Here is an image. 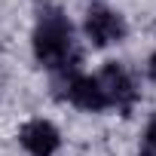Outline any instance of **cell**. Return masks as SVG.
Returning a JSON list of instances; mask_svg holds the SVG:
<instances>
[{"label": "cell", "mask_w": 156, "mask_h": 156, "mask_svg": "<svg viewBox=\"0 0 156 156\" xmlns=\"http://www.w3.org/2000/svg\"><path fill=\"white\" fill-rule=\"evenodd\" d=\"M141 156H156V116H153L150 126H147V138H144V150H141Z\"/></svg>", "instance_id": "6"}, {"label": "cell", "mask_w": 156, "mask_h": 156, "mask_svg": "<svg viewBox=\"0 0 156 156\" xmlns=\"http://www.w3.org/2000/svg\"><path fill=\"white\" fill-rule=\"evenodd\" d=\"M98 83H101V89H104L107 101H110V104H116V107H122V110H129V107L135 104V98H138L132 76H129L116 61H107V64H104V70L98 73Z\"/></svg>", "instance_id": "2"}, {"label": "cell", "mask_w": 156, "mask_h": 156, "mask_svg": "<svg viewBox=\"0 0 156 156\" xmlns=\"http://www.w3.org/2000/svg\"><path fill=\"white\" fill-rule=\"evenodd\" d=\"M64 95L76 107H83V110H104V107H110V101H107V95H104V89L98 83V76H80V73L67 76Z\"/></svg>", "instance_id": "4"}, {"label": "cell", "mask_w": 156, "mask_h": 156, "mask_svg": "<svg viewBox=\"0 0 156 156\" xmlns=\"http://www.w3.org/2000/svg\"><path fill=\"white\" fill-rule=\"evenodd\" d=\"M19 141H22V147H25L28 153H34V156H52V153L58 150V144H61L55 126L46 122V119H34V122H28V126L22 129Z\"/></svg>", "instance_id": "5"}, {"label": "cell", "mask_w": 156, "mask_h": 156, "mask_svg": "<svg viewBox=\"0 0 156 156\" xmlns=\"http://www.w3.org/2000/svg\"><path fill=\"white\" fill-rule=\"evenodd\" d=\"M34 52L43 67L61 76H73L76 64H80V49L73 43V28L61 9L55 6L40 9V22L34 31Z\"/></svg>", "instance_id": "1"}, {"label": "cell", "mask_w": 156, "mask_h": 156, "mask_svg": "<svg viewBox=\"0 0 156 156\" xmlns=\"http://www.w3.org/2000/svg\"><path fill=\"white\" fill-rule=\"evenodd\" d=\"M86 34L95 46H107V43H119L126 37V22L113 12V9H104V6H95L89 9L86 16Z\"/></svg>", "instance_id": "3"}, {"label": "cell", "mask_w": 156, "mask_h": 156, "mask_svg": "<svg viewBox=\"0 0 156 156\" xmlns=\"http://www.w3.org/2000/svg\"><path fill=\"white\" fill-rule=\"evenodd\" d=\"M147 73H150V80H156V55L150 58V64H147Z\"/></svg>", "instance_id": "7"}]
</instances>
